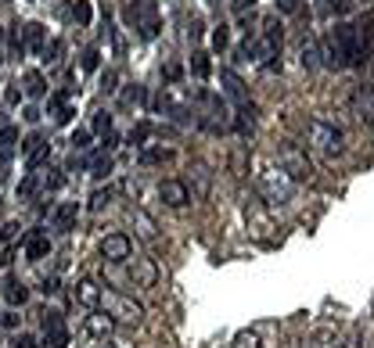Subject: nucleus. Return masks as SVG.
Returning a JSON list of instances; mask_svg holds the SVG:
<instances>
[{
	"mask_svg": "<svg viewBox=\"0 0 374 348\" xmlns=\"http://www.w3.org/2000/svg\"><path fill=\"white\" fill-rule=\"evenodd\" d=\"M0 126H4V111H0Z\"/></svg>",
	"mask_w": 374,
	"mask_h": 348,
	"instance_id": "41",
	"label": "nucleus"
},
{
	"mask_svg": "<svg viewBox=\"0 0 374 348\" xmlns=\"http://www.w3.org/2000/svg\"><path fill=\"white\" fill-rule=\"evenodd\" d=\"M36 191H43V172H40V169H29V172H26V180L18 184V198L29 201Z\"/></svg>",
	"mask_w": 374,
	"mask_h": 348,
	"instance_id": "21",
	"label": "nucleus"
},
{
	"mask_svg": "<svg viewBox=\"0 0 374 348\" xmlns=\"http://www.w3.org/2000/svg\"><path fill=\"white\" fill-rule=\"evenodd\" d=\"M87 144H90V133H87V130H79V133L72 137V147H87Z\"/></svg>",
	"mask_w": 374,
	"mask_h": 348,
	"instance_id": "38",
	"label": "nucleus"
},
{
	"mask_svg": "<svg viewBox=\"0 0 374 348\" xmlns=\"http://www.w3.org/2000/svg\"><path fill=\"white\" fill-rule=\"evenodd\" d=\"M0 323H4V327H15V323H18V316H15V313H4V316H0Z\"/></svg>",
	"mask_w": 374,
	"mask_h": 348,
	"instance_id": "39",
	"label": "nucleus"
},
{
	"mask_svg": "<svg viewBox=\"0 0 374 348\" xmlns=\"http://www.w3.org/2000/svg\"><path fill=\"white\" fill-rule=\"evenodd\" d=\"M83 334H87V341H94V344H109V337L116 334V320H112L109 313H94V309H90V316L83 320Z\"/></svg>",
	"mask_w": 374,
	"mask_h": 348,
	"instance_id": "8",
	"label": "nucleus"
},
{
	"mask_svg": "<svg viewBox=\"0 0 374 348\" xmlns=\"http://www.w3.org/2000/svg\"><path fill=\"white\" fill-rule=\"evenodd\" d=\"M94 130L109 137V133H112V115H109V111H97V119H94Z\"/></svg>",
	"mask_w": 374,
	"mask_h": 348,
	"instance_id": "31",
	"label": "nucleus"
},
{
	"mask_svg": "<svg viewBox=\"0 0 374 348\" xmlns=\"http://www.w3.org/2000/svg\"><path fill=\"white\" fill-rule=\"evenodd\" d=\"M11 348H36V341H33L29 334H18V337L11 341Z\"/></svg>",
	"mask_w": 374,
	"mask_h": 348,
	"instance_id": "37",
	"label": "nucleus"
},
{
	"mask_svg": "<svg viewBox=\"0 0 374 348\" xmlns=\"http://www.w3.org/2000/svg\"><path fill=\"white\" fill-rule=\"evenodd\" d=\"M281 50V22L277 18H266L263 29H259V40L252 43V54L259 57V62H274Z\"/></svg>",
	"mask_w": 374,
	"mask_h": 348,
	"instance_id": "5",
	"label": "nucleus"
},
{
	"mask_svg": "<svg viewBox=\"0 0 374 348\" xmlns=\"http://www.w3.org/2000/svg\"><path fill=\"white\" fill-rule=\"evenodd\" d=\"M245 219H248V230L259 237V241H266V234L274 230V223H270V215H266L263 208H259V201H252L248 208H245Z\"/></svg>",
	"mask_w": 374,
	"mask_h": 348,
	"instance_id": "15",
	"label": "nucleus"
},
{
	"mask_svg": "<svg viewBox=\"0 0 374 348\" xmlns=\"http://www.w3.org/2000/svg\"><path fill=\"white\" fill-rule=\"evenodd\" d=\"M76 215H79V205L62 201V205H55V212H50V226H55L58 234H69V230L76 226Z\"/></svg>",
	"mask_w": 374,
	"mask_h": 348,
	"instance_id": "14",
	"label": "nucleus"
},
{
	"mask_svg": "<svg viewBox=\"0 0 374 348\" xmlns=\"http://www.w3.org/2000/svg\"><path fill=\"white\" fill-rule=\"evenodd\" d=\"M130 255H133V241H130L126 234H119V230L101 241V259H104V262H116V266H119V262H126Z\"/></svg>",
	"mask_w": 374,
	"mask_h": 348,
	"instance_id": "9",
	"label": "nucleus"
},
{
	"mask_svg": "<svg viewBox=\"0 0 374 348\" xmlns=\"http://www.w3.org/2000/svg\"><path fill=\"white\" fill-rule=\"evenodd\" d=\"M353 8V0H324V11H331V15H346Z\"/></svg>",
	"mask_w": 374,
	"mask_h": 348,
	"instance_id": "32",
	"label": "nucleus"
},
{
	"mask_svg": "<svg viewBox=\"0 0 374 348\" xmlns=\"http://www.w3.org/2000/svg\"><path fill=\"white\" fill-rule=\"evenodd\" d=\"M370 43H374V18L360 15L356 22H342L324 36V65L331 69H349V65H363L370 57Z\"/></svg>",
	"mask_w": 374,
	"mask_h": 348,
	"instance_id": "1",
	"label": "nucleus"
},
{
	"mask_svg": "<svg viewBox=\"0 0 374 348\" xmlns=\"http://www.w3.org/2000/svg\"><path fill=\"white\" fill-rule=\"evenodd\" d=\"M40 330H43V344H40V348H65V344H69L65 320H62V313H55V309L40 313Z\"/></svg>",
	"mask_w": 374,
	"mask_h": 348,
	"instance_id": "6",
	"label": "nucleus"
},
{
	"mask_svg": "<svg viewBox=\"0 0 374 348\" xmlns=\"http://www.w3.org/2000/svg\"><path fill=\"white\" fill-rule=\"evenodd\" d=\"M72 302H79L83 309H97L101 305V284L94 276H83L76 287H72Z\"/></svg>",
	"mask_w": 374,
	"mask_h": 348,
	"instance_id": "12",
	"label": "nucleus"
},
{
	"mask_svg": "<svg viewBox=\"0 0 374 348\" xmlns=\"http://www.w3.org/2000/svg\"><path fill=\"white\" fill-rule=\"evenodd\" d=\"M43 147H47V137H43L40 130H36V133H29V137H26V144H22V155H26V162H29L36 151H43Z\"/></svg>",
	"mask_w": 374,
	"mask_h": 348,
	"instance_id": "27",
	"label": "nucleus"
},
{
	"mask_svg": "<svg viewBox=\"0 0 374 348\" xmlns=\"http://www.w3.org/2000/svg\"><path fill=\"white\" fill-rule=\"evenodd\" d=\"M353 108H356V115L374 130V83H360L356 90H353Z\"/></svg>",
	"mask_w": 374,
	"mask_h": 348,
	"instance_id": "11",
	"label": "nucleus"
},
{
	"mask_svg": "<svg viewBox=\"0 0 374 348\" xmlns=\"http://www.w3.org/2000/svg\"><path fill=\"white\" fill-rule=\"evenodd\" d=\"M69 97H72V90H58V94H50V97H47V111L55 115V123H58V126H65V123L72 119Z\"/></svg>",
	"mask_w": 374,
	"mask_h": 348,
	"instance_id": "16",
	"label": "nucleus"
},
{
	"mask_svg": "<svg viewBox=\"0 0 374 348\" xmlns=\"http://www.w3.org/2000/svg\"><path fill=\"white\" fill-rule=\"evenodd\" d=\"M158 198H163L170 208H184V205L191 201V191H187V184H180V180H163V184H158Z\"/></svg>",
	"mask_w": 374,
	"mask_h": 348,
	"instance_id": "13",
	"label": "nucleus"
},
{
	"mask_svg": "<svg viewBox=\"0 0 374 348\" xmlns=\"http://www.w3.org/2000/svg\"><path fill=\"white\" fill-rule=\"evenodd\" d=\"M281 169L288 172L292 180H313V165H309L306 151H299L295 144L281 147Z\"/></svg>",
	"mask_w": 374,
	"mask_h": 348,
	"instance_id": "7",
	"label": "nucleus"
},
{
	"mask_svg": "<svg viewBox=\"0 0 374 348\" xmlns=\"http://www.w3.org/2000/svg\"><path fill=\"white\" fill-rule=\"evenodd\" d=\"M170 158H173L170 147H144V151H141V162H144V165H158V162H170Z\"/></svg>",
	"mask_w": 374,
	"mask_h": 348,
	"instance_id": "25",
	"label": "nucleus"
},
{
	"mask_svg": "<svg viewBox=\"0 0 374 348\" xmlns=\"http://www.w3.org/2000/svg\"><path fill=\"white\" fill-rule=\"evenodd\" d=\"M212 47H216V50H224V47H227V26H220L216 33H212Z\"/></svg>",
	"mask_w": 374,
	"mask_h": 348,
	"instance_id": "33",
	"label": "nucleus"
},
{
	"mask_svg": "<svg viewBox=\"0 0 374 348\" xmlns=\"http://www.w3.org/2000/svg\"><path fill=\"white\" fill-rule=\"evenodd\" d=\"M69 4H72V18L79 26H90V0H69Z\"/></svg>",
	"mask_w": 374,
	"mask_h": 348,
	"instance_id": "30",
	"label": "nucleus"
},
{
	"mask_svg": "<svg viewBox=\"0 0 374 348\" xmlns=\"http://www.w3.org/2000/svg\"><path fill=\"white\" fill-rule=\"evenodd\" d=\"M22 83H26V94H29V97H43V94H47V83H43L40 72H26Z\"/></svg>",
	"mask_w": 374,
	"mask_h": 348,
	"instance_id": "26",
	"label": "nucleus"
},
{
	"mask_svg": "<svg viewBox=\"0 0 374 348\" xmlns=\"http://www.w3.org/2000/svg\"><path fill=\"white\" fill-rule=\"evenodd\" d=\"M18 241H22V226L18 223H4V226H0V266H11L15 262Z\"/></svg>",
	"mask_w": 374,
	"mask_h": 348,
	"instance_id": "10",
	"label": "nucleus"
},
{
	"mask_svg": "<svg viewBox=\"0 0 374 348\" xmlns=\"http://www.w3.org/2000/svg\"><path fill=\"white\" fill-rule=\"evenodd\" d=\"M255 0H234V11H245V8H252Z\"/></svg>",
	"mask_w": 374,
	"mask_h": 348,
	"instance_id": "40",
	"label": "nucleus"
},
{
	"mask_svg": "<svg viewBox=\"0 0 374 348\" xmlns=\"http://www.w3.org/2000/svg\"><path fill=\"white\" fill-rule=\"evenodd\" d=\"M133 223H137V234H141L144 241H155V223H151L144 212H133Z\"/></svg>",
	"mask_w": 374,
	"mask_h": 348,
	"instance_id": "28",
	"label": "nucleus"
},
{
	"mask_svg": "<svg viewBox=\"0 0 374 348\" xmlns=\"http://www.w3.org/2000/svg\"><path fill=\"white\" fill-rule=\"evenodd\" d=\"M15 140H18V130H15V126H0V162H8V158H11Z\"/></svg>",
	"mask_w": 374,
	"mask_h": 348,
	"instance_id": "23",
	"label": "nucleus"
},
{
	"mask_svg": "<svg viewBox=\"0 0 374 348\" xmlns=\"http://www.w3.org/2000/svg\"><path fill=\"white\" fill-rule=\"evenodd\" d=\"M4 298H8L11 305H26L29 291H26V284H22L18 276H8V280H4Z\"/></svg>",
	"mask_w": 374,
	"mask_h": 348,
	"instance_id": "22",
	"label": "nucleus"
},
{
	"mask_svg": "<svg viewBox=\"0 0 374 348\" xmlns=\"http://www.w3.org/2000/svg\"><path fill=\"white\" fill-rule=\"evenodd\" d=\"M83 69H87V72H94V69H97V50H94V47L83 54Z\"/></svg>",
	"mask_w": 374,
	"mask_h": 348,
	"instance_id": "34",
	"label": "nucleus"
},
{
	"mask_svg": "<svg viewBox=\"0 0 374 348\" xmlns=\"http://www.w3.org/2000/svg\"><path fill=\"white\" fill-rule=\"evenodd\" d=\"M62 50H65L62 40H50V43L43 47V62H47V65H58V62H62Z\"/></svg>",
	"mask_w": 374,
	"mask_h": 348,
	"instance_id": "29",
	"label": "nucleus"
},
{
	"mask_svg": "<svg viewBox=\"0 0 374 348\" xmlns=\"http://www.w3.org/2000/svg\"><path fill=\"white\" fill-rule=\"evenodd\" d=\"M133 276H137L141 287H155V284H158V266H155V259H137Z\"/></svg>",
	"mask_w": 374,
	"mask_h": 348,
	"instance_id": "19",
	"label": "nucleus"
},
{
	"mask_svg": "<svg viewBox=\"0 0 374 348\" xmlns=\"http://www.w3.org/2000/svg\"><path fill=\"white\" fill-rule=\"evenodd\" d=\"M309 144H313L320 155L335 158V155H342V130H339L335 123H328V119H313V123H309Z\"/></svg>",
	"mask_w": 374,
	"mask_h": 348,
	"instance_id": "4",
	"label": "nucleus"
},
{
	"mask_svg": "<svg viewBox=\"0 0 374 348\" xmlns=\"http://www.w3.org/2000/svg\"><path fill=\"white\" fill-rule=\"evenodd\" d=\"M47 252H50V241H47V234H43V230H33V234L26 237V255H29L33 262H40Z\"/></svg>",
	"mask_w": 374,
	"mask_h": 348,
	"instance_id": "18",
	"label": "nucleus"
},
{
	"mask_svg": "<svg viewBox=\"0 0 374 348\" xmlns=\"http://www.w3.org/2000/svg\"><path fill=\"white\" fill-rule=\"evenodd\" d=\"M104 348H116V344H104Z\"/></svg>",
	"mask_w": 374,
	"mask_h": 348,
	"instance_id": "42",
	"label": "nucleus"
},
{
	"mask_svg": "<svg viewBox=\"0 0 374 348\" xmlns=\"http://www.w3.org/2000/svg\"><path fill=\"white\" fill-rule=\"evenodd\" d=\"M277 11H285V15H295V11H299V0H277Z\"/></svg>",
	"mask_w": 374,
	"mask_h": 348,
	"instance_id": "36",
	"label": "nucleus"
},
{
	"mask_svg": "<svg viewBox=\"0 0 374 348\" xmlns=\"http://www.w3.org/2000/svg\"><path fill=\"white\" fill-rule=\"evenodd\" d=\"M109 198H112L109 191H94V198H90V205H94V208H104V205H109Z\"/></svg>",
	"mask_w": 374,
	"mask_h": 348,
	"instance_id": "35",
	"label": "nucleus"
},
{
	"mask_svg": "<svg viewBox=\"0 0 374 348\" xmlns=\"http://www.w3.org/2000/svg\"><path fill=\"white\" fill-rule=\"evenodd\" d=\"M22 47H26L29 54H43V47H47V29H43L40 22H29V26L22 29Z\"/></svg>",
	"mask_w": 374,
	"mask_h": 348,
	"instance_id": "17",
	"label": "nucleus"
},
{
	"mask_svg": "<svg viewBox=\"0 0 374 348\" xmlns=\"http://www.w3.org/2000/svg\"><path fill=\"white\" fill-rule=\"evenodd\" d=\"M101 305H104V313L116 320V327L119 323L123 327H137L144 320V309L130 295H123V291H109V287H101Z\"/></svg>",
	"mask_w": 374,
	"mask_h": 348,
	"instance_id": "3",
	"label": "nucleus"
},
{
	"mask_svg": "<svg viewBox=\"0 0 374 348\" xmlns=\"http://www.w3.org/2000/svg\"><path fill=\"white\" fill-rule=\"evenodd\" d=\"M255 187H259V194L270 201V205H285V201H292V194H295V180L288 176L281 165H277V169H259V172H255Z\"/></svg>",
	"mask_w": 374,
	"mask_h": 348,
	"instance_id": "2",
	"label": "nucleus"
},
{
	"mask_svg": "<svg viewBox=\"0 0 374 348\" xmlns=\"http://www.w3.org/2000/svg\"><path fill=\"white\" fill-rule=\"evenodd\" d=\"M87 172H90V176H109V172H112V155L109 151H94L90 158H87Z\"/></svg>",
	"mask_w": 374,
	"mask_h": 348,
	"instance_id": "20",
	"label": "nucleus"
},
{
	"mask_svg": "<svg viewBox=\"0 0 374 348\" xmlns=\"http://www.w3.org/2000/svg\"><path fill=\"white\" fill-rule=\"evenodd\" d=\"M191 72H194L198 79H209L212 65H209V54H205V50H194V54H191Z\"/></svg>",
	"mask_w": 374,
	"mask_h": 348,
	"instance_id": "24",
	"label": "nucleus"
}]
</instances>
